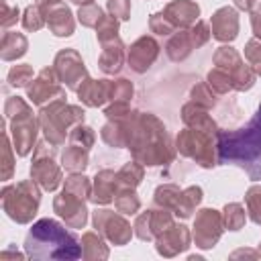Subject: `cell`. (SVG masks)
Here are the masks:
<instances>
[{
  "instance_id": "obj_1",
  "label": "cell",
  "mask_w": 261,
  "mask_h": 261,
  "mask_svg": "<svg viewBox=\"0 0 261 261\" xmlns=\"http://www.w3.org/2000/svg\"><path fill=\"white\" fill-rule=\"evenodd\" d=\"M124 128L126 149L135 161L143 163L145 167H159L169 165L175 159V141L157 114L130 110V114L124 118Z\"/></svg>"
},
{
  "instance_id": "obj_2",
  "label": "cell",
  "mask_w": 261,
  "mask_h": 261,
  "mask_svg": "<svg viewBox=\"0 0 261 261\" xmlns=\"http://www.w3.org/2000/svg\"><path fill=\"white\" fill-rule=\"evenodd\" d=\"M218 165H234L249 179L261 181V102L251 120L234 130H218L216 135Z\"/></svg>"
},
{
  "instance_id": "obj_3",
  "label": "cell",
  "mask_w": 261,
  "mask_h": 261,
  "mask_svg": "<svg viewBox=\"0 0 261 261\" xmlns=\"http://www.w3.org/2000/svg\"><path fill=\"white\" fill-rule=\"evenodd\" d=\"M55 218H39L24 237V253L35 261H75L82 257L80 239Z\"/></svg>"
},
{
  "instance_id": "obj_4",
  "label": "cell",
  "mask_w": 261,
  "mask_h": 261,
  "mask_svg": "<svg viewBox=\"0 0 261 261\" xmlns=\"http://www.w3.org/2000/svg\"><path fill=\"white\" fill-rule=\"evenodd\" d=\"M4 118L8 122V133L18 157H27L37 145L39 116L33 112V106L20 96H8L4 102Z\"/></svg>"
},
{
  "instance_id": "obj_5",
  "label": "cell",
  "mask_w": 261,
  "mask_h": 261,
  "mask_svg": "<svg viewBox=\"0 0 261 261\" xmlns=\"http://www.w3.org/2000/svg\"><path fill=\"white\" fill-rule=\"evenodd\" d=\"M39 126L49 143L61 147L69 130L86 120V110L80 104H69L65 98H57L39 108Z\"/></svg>"
},
{
  "instance_id": "obj_6",
  "label": "cell",
  "mask_w": 261,
  "mask_h": 261,
  "mask_svg": "<svg viewBox=\"0 0 261 261\" xmlns=\"http://www.w3.org/2000/svg\"><path fill=\"white\" fill-rule=\"evenodd\" d=\"M0 202L4 214L16 224H29L41 206V186L33 179H20L6 184L0 190Z\"/></svg>"
},
{
  "instance_id": "obj_7",
  "label": "cell",
  "mask_w": 261,
  "mask_h": 261,
  "mask_svg": "<svg viewBox=\"0 0 261 261\" xmlns=\"http://www.w3.org/2000/svg\"><path fill=\"white\" fill-rule=\"evenodd\" d=\"M175 149L181 157L192 159L202 169H214L218 165V149H216V137H210L206 133L194 130V128H181L175 135Z\"/></svg>"
},
{
  "instance_id": "obj_8",
  "label": "cell",
  "mask_w": 261,
  "mask_h": 261,
  "mask_svg": "<svg viewBox=\"0 0 261 261\" xmlns=\"http://www.w3.org/2000/svg\"><path fill=\"white\" fill-rule=\"evenodd\" d=\"M57 147L49 143L47 139L37 141L33 149V161L29 167V175L33 181L41 186L43 192H55L63 184V171L61 165L55 161Z\"/></svg>"
},
{
  "instance_id": "obj_9",
  "label": "cell",
  "mask_w": 261,
  "mask_h": 261,
  "mask_svg": "<svg viewBox=\"0 0 261 261\" xmlns=\"http://www.w3.org/2000/svg\"><path fill=\"white\" fill-rule=\"evenodd\" d=\"M212 63L220 69H224L230 80H232V88L237 92H247L255 86L257 82V73L253 71V67L249 63H245V59L241 57V53L230 45V43H224L220 45L214 55H212Z\"/></svg>"
},
{
  "instance_id": "obj_10",
  "label": "cell",
  "mask_w": 261,
  "mask_h": 261,
  "mask_svg": "<svg viewBox=\"0 0 261 261\" xmlns=\"http://www.w3.org/2000/svg\"><path fill=\"white\" fill-rule=\"evenodd\" d=\"M92 224L114 247L128 245L133 234H135V228L124 218V214L118 212V210L114 212V210H108V208H96L92 212Z\"/></svg>"
},
{
  "instance_id": "obj_11",
  "label": "cell",
  "mask_w": 261,
  "mask_h": 261,
  "mask_svg": "<svg viewBox=\"0 0 261 261\" xmlns=\"http://www.w3.org/2000/svg\"><path fill=\"white\" fill-rule=\"evenodd\" d=\"M224 232V222H222V212L214 208H200L194 216V226H192V241L198 249L208 251L214 249L216 243L220 241Z\"/></svg>"
},
{
  "instance_id": "obj_12",
  "label": "cell",
  "mask_w": 261,
  "mask_h": 261,
  "mask_svg": "<svg viewBox=\"0 0 261 261\" xmlns=\"http://www.w3.org/2000/svg\"><path fill=\"white\" fill-rule=\"evenodd\" d=\"M53 67L57 71V77L59 82L71 90V92H77V88L82 86V82L90 75L88 73V67L80 55L77 49L73 47H65V49H59L55 59H53Z\"/></svg>"
},
{
  "instance_id": "obj_13",
  "label": "cell",
  "mask_w": 261,
  "mask_h": 261,
  "mask_svg": "<svg viewBox=\"0 0 261 261\" xmlns=\"http://www.w3.org/2000/svg\"><path fill=\"white\" fill-rule=\"evenodd\" d=\"M88 198L61 188V192L53 198V212L69 226V228H84L88 224Z\"/></svg>"
},
{
  "instance_id": "obj_14",
  "label": "cell",
  "mask_w": 261,
  "mask_h": 261,
  "mask_svg": "<svg viewBox=\"0 0 261 261\" xmlns=\"http://www.w3.org/2000/svg\"><path fill=\"white\" fill-rule=\"evenodd\" d=\"M65 90L67 88L59 82L55 67L53 65H47V67H43L35 75V80L27 88V98H29L31 104H35V106L41 108V106H45V104H49V102H53L57 98H67L65 96Z\"/></svg>"
},
{
  "instance_id": "obj_15",
  "label": "cell",
  "mask_w": 261,
  "mask_h": 261,
  "mask_svg": "<svg viewBox=\"0 0 261 261\" xmlns=\"http://www.w3.org/2000/svg\"><path fill=\"white\" fill-rule=\"evenodd\" d=\"M161 53V45L153 35H141L126 47V67L135 73H147Z\"/></svg>"
},
{
  "instance_id": "obj_16",
  "label": "cell",
  "mask_w": 261,
  "mask_h": 261,
  "mask_svg": "<svg viewBox=\"0 0 261 261\" xmlns=\"http://www.w3.org/2000/svg\"><path fill=\"white\" fill-rule=\"evenodd\" d=\"M190 245H192V230L184 222H173L167 230H163L155 239V251L165 259L186 253Z\"/></svg>"
},
{
  "instance_id": "obj_17",
  "label": "cell",
  "mask_w": 261,
  "mask_h": 261,
  "mask_svg": "<svg viewBox=\"0 0 261 261\" xmlns=\"http://www.w3.org/2000/svg\"><path fill=\"white\" fill-rule=\"evenodd\" d=\"M241 20H239V10L234 6H220L218 10L212 12L210 16V31L212 39L218 43H232L239 37Z\"/></svg>"
},
{
  "instance_id": "obj_18",
  "label": "cell",
  "mask_w": 261,
  "mask_h": 261,
  "mask_svg": "<svg viewBox=\"0 0 261 261\" xmlns=\"http://www.w3.org/2000/svg\"><path fill=\"white\" fill-rule=\"evenodd\" d=\"M181 122L188 126V128H194V130H200V133H206V135H210V137H216L218 135V124H216V120L212 118V114H210V110L208 108H204V106H200V104H196V102H192V100H188L184 106H181Z\"/></svg>"
},
{
  "instance_id": "obj_19",
  "label": "cell",
  "mask_w": 261,
  "mask_h": 261,
  "mask_svg": "<svg viewBox=\"0 0 261 261\" xmlns=\"http://www.w3.org/2000/svg\"><path fill=\"white\" fill-rule=\"evenodd\" d=\"M120 184H118V171L114 169H100L96 171L94 179H92V198L90 202L96 206H108L114 202V196L118 192Z\"/></svg>"
},
{
  "instance_id": "obj_20",
  "label": "cell",
  "mask_w": 261,
  "mask_h": 261,
  "mask_svg": "<svg viewBox=\"0 0 261 261\" xmlns=\"http://www.w3.org/2000/svg\"><path fill=\"white\" fill-rule=\"evenodd\" d=\"M102 51L98 57V67L106 73V75H116L122 71V67L126 65V45L122 43L120 37L110 39L106 43H100Z\"/></svg>"
},
{
  "instance_id": "obj_21",
  "label": "cell",
  "mask_w": 261,
  "mask_h": 261,
  "mask_svg": "<svg viewBox=\"0 0 261 261\" xmlns=\"http://www.w3.org/2000/svg\"><path fill=\"white\" fill-rule=\"evenodd\" d=\"M165 18L177 29H190L200 18V4L196 0H171L163 6Z\"/></svg>"
},
{
  "instance_id": "obj_22",
  "label": "cell",
  "mask_w": 261,
  "mask_h": 261,
  "mask_svg": "<svg viewBox=\"0 0 261 261\" xmlns=\"http://www.w3.org/2000/svg\"><path fill=\"white\" fill-rule=\"evenodd\" d=\"M75 94L86 108H102L110 102V80H94L88 75Z\"/></svg>"
},
{
  "instance_id": "obj_23",
  "label": "cell",
  "mask_w": 261,
  "mask_h": 261,
  "mask_svg": "<svg viewBox=\"0 0 261 261\" xmlns=\"http://www.w3.org/2000/svg\"><path fill=\"white\" fill-rule=\"evenodd\" d=\"M45 14H47V29L53 37H71L73 31H75V18H73V12L67 4H55V6H49L45 8Z\"/></svg>"
},
{
  "instance_id": "obj_24",
  "label": "cell",
  "mask_w": 261,
  "mask_h": 261,
  "mask_svg": "<svg viewBox=\"0 0 261 261\" xmlns=\"http://www.w3.org/2000/svg\"><path fill=\"white\" fill-rule=\"evenodd\" d=\"M163 49H165V55L169 61H173V63L186 61L192 55V51L196 49V43L192 39L190 29H177L175 33H171L167 37V43Z\"/></svg>"
},
{
  "instance_id": "obj_25",
  "label": "cell",
  "mask_w": 261,
  "mask_h": 261,
  "mask_svg": "<svg viewBox=\"0 0 261 261\" xmlns=\"http://www.w3.org/2000/svg\"><path fill=\"white\" fill-rule=\"evenodd\" d=\"M29 51V39L16 31H4L0 39V59L2 61H16L24 57Z\"/></svg>"
},
{
  "instance_id": "obj_26",
  "label": "cell",
  "mask_w": 261,
  "mask_h": 261,
  "mask_svg": "<svg viewBox=\"0 0 261 261\" xmlns=\"http://www.w3.org/2000/svg\"><path fill=\"white\" fill-rule=\"evenodd\" d=\"M106 239L96 230H88L82 234L80 243H82V259L86 261H104L110 257V249L104 243Z\"/></svg>"
},
{
  "instance_id": "obj_27",
  "label": "cell",
  "mask_w": 261,
  "mask_h": 261,
  "mask_svg": "<svg viewBox=\"0 0 261 261\" xmlns=\"http://www.w3.org/2000/svg\"><path fill=\"white\" fill-rule=\"evenodd\" d=\"M88 165H90V151L67 143V147L61 151V167L69 173H84Z\"/></svg>"
},
{
  "instance_id": "obj_28",
  "label": "cell",
  "mask_w": 261,
  "mask_h": 261,
  "mask_svg": "<svg viewBox=\"0 0 261 261\" xmlns=\"http://www.w3.org/2000/svg\"><path fill=\"white\" fill-rule=\"evenodd\" d=\"M202 198H204V192H202L200 186H188V188H184L181 198H179V204H177V208L173 210V214H175L177 218H181V220L192 218L194 212H196V208L200 206Z\"/></svg>"
},
{
  "instance_id": "obj_29",
  "label": "cell",
  "mask_w": 261,
  "mask_h": 261,
  "mask_svg": "<svg viewBox=\"0 0 261 261\" xmlns=\"http://www.w3.org/2000/svg\"><path fill=\"white\" fill-rule=\"evenodd\" d=\"M102 141L112 149H126V128L122 120H106L100 128Z\"/></svg>"
},
{
  "instance_id": "obj_30",
  "label": "cell",
  "mask_w": 261,
  "mask_h": 261,
  "mask_svg": "<svg viewBox=\"0 0 261 261\" xmlns=\"http://www.w3.org/2000/svg\"><path fill=\"white\" fill-rule=\"evenodd\" d=\"M181 188L177 184H161L155 188L153 192V206H159V208H167V210H175L177 204H179V198H181Z\"/></svg>"
},
{
  "instance_id": "obj_31",
  "label": "cell",
  "mask_w": 261,
  "mask_h": 261,
  "mask_svg": "<svg viewBox=\"0 0 261 261\" xmlns=\"http://www.w3.org/2000/svg\"><path fill=\"white\" fill-rule=\"evenodd\" d=\"M114 208L124 216L137 214L141 210V198L137 194V188H118L114 196Z\"/></svg>"
},
{
  "instance_id": "obj_32",
  "label": "cell",
  "mask_w": 261,
  "mask_h": 261,
  "mask_svg": "<svg viewBox=\"0 0 261 261\" xmlns=\"http://www.w3.org/2000/svg\"><path fill=\"white\" fill-rule=\"evenodd\" d=\"M222 212V222H224V230H230V232H237L245 226L247 222V212L243 208V204L239 202H228L224 204V208L220 210Z\"/></svg>"
},
{
  "instance_id": "obj_33",
  "label": "cell",
  "mask_w": 261,
  "mask_h": 261,
  "mask_svg": "<svg viewBox=\"0 0 261 261\" xmlns=\"http://www.w3.org/2000/svg\"><path fill=\"white\" fill-rule=\"evenodd\" d=\"M145 177V165L139 161H128L118 169V184L120 188H137Z\"/></svg>"
},
{
  "instance_id": "obj_34",
  "label": "cell",
  "mask_w": 261,
  "mask_h": 261,
  "mask_svg": "<svg viewBox=\"0 0 261 261\" xmlns=\"http://www.w3.org/2000/svg\"><path fill=\"white\" fill-rule=\"evenodd\" d=\"M20 22H22V29L29 31V33H37V31H41V29L47 24L45 8L39 6V4H29V6L22 10Z\"/></svg>"
},
{
  "instance_id": "obj_35",
  "label": "cell",
  "mask_w": 261,
  "mask_h": 261,
  "mask_svg": "<svg viewBox=\"0 0 261 261\" xmlns=\"http://www.w3.org/2000/svg\"><path fill=\"white\" fill-rule=\"evenodd\" d=\"M14 145H12V139H10V133H8V122H6V128L2 133V181H8L12 179L14 175Z\"/></svg>"
},
{
  "instance_id": "obj_36",
  "label": "cell",
  "mask_w": 261,
  "mask_h": 261,
  "mask_svg": "<svg viewBox=\"0 0 261 261\" xmlns=\"http://www.w3.org/2000/svg\"><path fill=\"white\" fill-rule=\"evenodd\" d=\"M67 143H71V145H75V147H82V149H86V151H92V147H94V143H96V130H94L92 126H88L86 122H80V124H75V126L69 130Z\"/></svg>"
},
{
  "instance_id": "obj_37",
  "label": "cell",
  "mask_w": 261,
  "mask_h": 261,
  "mask_svg": "<svg viewBox=\"0 0 261 261\" xmlns=\"http://www.w3.org/2000/svg\"><path fill=\"white\" fill-rule=\"evenodd\" d=\"M33 80H35V71L31 63H16L6 73V82L12 88H29Z\"/></svg>"
},
{
  "instance_id": "obj_38",
  "label": "cell",
  "mask_w": 261,
  "mask_h": 261,
  "mask_svg": "<svg viewBox=\"0 0 261 261\" xmlns=\"http://www.w3.org/2000/svg\"><path fill=\"white\" fill-rule=\"evenodd\" d=\"M206 84H208V86L212 88V92L218 94V96H224V94H228V92L234 90V88H232V80H230V75H228L224 69L216 67V65L206 73Z\"/></svg>"
},
{
  "instance_id": "obj_39",
  "label": "cell",
  "mask_w": 261,
  "mask_h": 261,
  "mask_svg": "<svg viewBox=\"0 0 261 261\" xmlns=\"http://www.w3.org/2000/svg\"><path fill=\"white\" fill-rule=\"evenodd\" d=\"M245 206H247V216L251 222L261 226V184H253L245 192Z\"/></svg>"
},
{
  "instance_id": "obj_40",
  "label": "cell",
  "mask_w": 261,
  "mask_h": 261,
  "mask_svg": "<svg viewBox=\"0 0 261 261\" xmlns=\"http://www.w3.org/2000/svg\"><path fill=\"white\" fill-rule=\"evenodd\" d=\"M77 22L82 24V27H86V29H96L102 20H104V10H102V6H98L96 2H90V4H84V6H80L77 8Z\"/></svg>"
},
{
  "instance_id": "obj_41",
  "label": "cell",
  "mask_w": 261,
  "mask_h": 261,
  "mask_svg": "<svg viewBox=\"0 0 261 261\" xmlns=\"http://www.w3.org/2000/svg\"><path fill=\"white\" fill-rule=\"evenodd\" d=\"M190 100L200 104V106H204V108H208V110H212L216 106V102H218V94H214L212 88L206 82H196L190 88Z\"/></svg>"
},
{
  "instance_id": "obj_42",
  "label": "cell",
  "mask_w": 261,
  "mask_h": 261,
  "mask_svg": "<svg viewBox=\"0 0 261 261\" xmlns=\"http://www.w3.org/2000/svg\"><path fill=\"white\" fill-rule=\"evenodd\" d=\"M94 31H96L98 43H106V41H110V39L120 37V35H118V33H120V20L108 14V16H104V20H102Z\"/></svg>"
},
{
  "instance_id": "obj_43",
  "label": "cell",
  "mask_w": 261,
  "mask_h": 261,
  "mask_svg": "<svg viewBox=\"0 0 261 261\" xmlns=\"http://www.w3.org/2000/svg\"><path fill=\"white\" fill-rule=\"evenodd\" d=\"M135 96V86L130 80L126 77H116V80H110V102L112 100H126L130 102Z\"/></svg>"
},
{
  "instance_id": "obj_44",
  "label": "cell",
  "mask_w": 261,
  "mask_h": 261,
  "mask_svg": "<svg viewBox=\"0 0 261 261\" xmlns=\"http://www.w3.org/2000/svg\"><path fill=\"white\" fill-rule=\"evenodd\" d=\"M245 59L257 75H261V39L253 37L245 43Z\"/></svg>"
},
{
  "instance_id": "obj_45",
  "label": "cell",
  "mask_w": 261,
  "mask_h": 261,
  "mask_svg": "<svg viewBox=\"0 0 261 261\" xmlns=\"http://www.w3.org/2000/svg\"><path fill=\"white\" fill-rule=\"evenodd\" d=\"M133 228H135V237L143 243H149V241H155L153 237V230H151V220H149V208L141 214H137L135 222H133Z\"/></svg>"
},
{
  "instance_id": "obj_46",
  "label": "cell",
  "mask_w": 261,
  "mask_h": 261,
  "mask_svg": "<svg viewBox=\"0 0 261 261\" xmlns=\"http://www.w3.org/2000/svg\"><path fill=\"white\" fill-rule=\"evenodd\" d=\"M149 29H151V33H155L159 37H169L171 33H175V27L165 18L163 10H157L149 16Z\"/></svg>"
},
{
  "instance_id": "obj_47",
  "label": "cell",
  "mask_w": 261,
  "mask_h": 261,
  "mask_svg": "<svg viewBox=\"0 0 261 261\" xmlns=\"http://www.w3.org/2000/svg\"><path fill=\"white\" fill-rule=\"evenodd\" d=\"M130 102L126 100H112L108 106H104V116L106 120H122L130 114Z\"/></svg>"
},
{
  "instance_id": "obj_48",
  "label": "cell",
  "mask_w": 261,
  "mask_h": 261,
  "mask_svg": "<svg viewBox=\"0 0 261 261\" xmlns=\"http://www.w3.org/2000/svg\"><path fill=\"white\" fill-rule=\"evenodd\" d=\"M130 0H106V10L110 16L118 18L120 22L130 18Z\"/></svg>"
},
{
  "instance_id": "obj_49",
  "label": "cell",
  "mask_w": 261,
  "mask_h": 261,
  "mask_svg": "<svg viewBox=\"0 0 261 261\" xmlns=\"http://www.w3.org/2000/svg\"><path fill=\"white\" fill-rule=\"evenodd\" d=\"M2 10L4 12H2V18H0V24H2L4 31H8L20 18V10H18V6H10L6 0H2Z\"/></svg>"
},
{
  "instance_id": "obj_50",
  "label": "cell",
  "mask_w": 261,
  "mask_h": 261,
  "mask_svg": "<svg viewBox=\"0 0 261 261\" xmlns=\"http://www.w3.org/2000/svg\"><path fill=\"white\" fill-rule=\"evenodd\" d=\"M249 18H251V29H253V37L261 39V2H257L251 12H249Z\"/></svg>"
},
{
  "instance_id": "obj_51",
  "label": "cell",
  "mask_w": 261,
  "mask_h": 261,
  "mask_svg": "<svg viewBox=\"0 0 261 261\" xmlns=\"http://www.w3.org/2000/svg\"><path fill=\"white\" fill-rule=\"evenodd\" d=\"M239 257H251V259H259L257 249H237L230 253V259H239Z\"/></svg>"
},
{
  "instance_id": "obj_52",
  "label": "cell",
  "mask_w": 261,
  "mask_h": 261,
  "mask_svg": "<svg viewBox=\"0 0 261 261\" xmlns=\"http://www.w3.org/2000/svg\"><path fill=\"white\" fill-rule=\"evenodd\" d=\"M232 2H234V8L243 12H251V8L257 4V0H232Z\"/></svg>"
},
{
  "instance_id": "obj_53",
  "label": "cell",
  "mask_w": 261,
  "mask_h": 261,
  "mask_svg": "<svg viewBox=\"0 0 261 261\" xmlns=\"http://www.w3.org/2000/svg\"><path fill=\"white\" fill-rule=\"evenodd\" d=\"M0 257H2V259H6V257H14V259H24V257H27V253H18V251L6 249V251H2V253H0Z\"/></svg>"
},
{
  "instance_id": "obj_54",
  "label": "cell",
  "mask_w": 261,
  "mask_h": 261,
  "mask_svg": "<svg viewBox=\"0 0 261 261\" xmlns=\"http://www.w3.org/2000/svg\"><path fill=\"white\" fill-rule=\"evenodd\" d=\"M63 0H35V4L43 6V8H49V6H55V4H61Z\"/></svg>"
},
{
  "instance_id": "obj_55",
  "label": "cell",
  "mask_w": 261,
  "mask_h": 261,
  "mask_svg": "<svg viewBox=\"0 0 261 261\" xmlns=\"http://www.w3.org/2000/svg\"><path fill=\"white\" fill-rule=\"evenodd\" d=\"M73 4H77V6H84V4H90V2H94V0H71Z\"/></svg>"
},
{
  "instance_id": "obj_56",
  "label": "cell",
  "mask_w": 261,
  "mask_h": 261,
  "mask_svg": "<svg viewBox=\"0 0 261 261\" xmlns=\"http://www.w3.org/2000/svg\"><path fill=\"white\" fill-rule=\"evenodd\" d=\"M257 255H259V259H261V243L257 245Z\"/></svg>"
}]
</instances>
